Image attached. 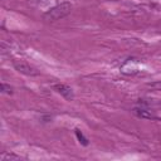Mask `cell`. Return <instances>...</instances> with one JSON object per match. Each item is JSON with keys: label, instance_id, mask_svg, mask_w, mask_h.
Listing matches in <instances>:
<instances>
[{"label": "cell", "instance_id": "1", "mask_svg": "<svg viewBox=\"0 0 161 161\" xmlns=\"http://www.w3.org/2000/svg\"><path fill=\"white\" fill-rule=\"evenodd\" d=\"M70 10H72V4L68 1H64V3L55 5L54 8L48 10L47 13H44L43 18L47 21H55V20H59V19L67 16L70 13Z\"/></svg>", "mask_w": 161, "mask_h": 161}, {"label": "cell", "instance_id": "2", "mask_svg": "<svg viewBox=\"0 0 161 161\" xmlns=\"http://www.w3.org/2000/svg\"><path fill=\"white\" fill-rule=\"evenodd\" d=\"M13 65H14V68H15L19 73H21V74H24V75L35 77V75L39 74L35 68H33L31 65H29L28 63H24V62H16V60H15V62L13 63Z\"/></svg>", "mask_w": 161, "mask_h": 161}, {"label": "cell", "instance_id": "3", "mask_svg": "<svg viewBox=\"0 0 161 161\" xmlns=\"http://www.w3.org/2000/svg\"><path fill=\"white\" fill-rule=\"evenodd\" d=\"M53 89H54L57 93H59L63 98H65L67 101H72V99L74 98L73 89H72L69 86H67V84H62V83L54 84V86H53Z\"/></svg>", "mask_w": 161, "mask_h": 161}, {"label": "cell", "instance_id": "4", "mask_svg": "<svg viewBox=\"0 0 161 161\" xmlns=\"http://www.w3.org/2000/svg\"><path fill=\"white\" fill-rule=\"evenodd\" d=\"M74 132H75V136H77V138H78L79 143H80V145H83V146H88L89 141H88V138L83 135V132H82L79 128H75V130H74Z\"/></svg>", "mask_w": 161, "mask_h": 161}, {"label": "cell", "instance_id": "5", "mask_svg": "<svg viewBox=\"0 0 161 161\" xmlns=\"http://www.w3.org/2000/svg\"><path fill=\"white\" fill-rule=\"evenodd\" d=\"M133 113L136 114V116H138V117H141V118H155V116H152L150 112H147L146 109H140V108H135L133 109Z\"/></svg>", "mask_w": 161, "mask_h": 161}, {"label": "cell", "instance_id": "6", "mask_svg": "<svg viewBox=\"0 0 161 161\" xmlns=\"http://www.w3.org/2000/svg\"><path fill=\"white\" fill-rule=\"evenodd\" d=\"M10 160L18 161V160H21V158L19 156H16V155H13V153H4L1 156V161H10Z\"/></svg>", "mask_w": 161, "mask_h": 161}, {"label": "cell", "instance_id": "7", "mask_svg": "<svg viewBox=\"0 0 161 161\" xmlns=\"http://www.w3.org/2000/svg\"><path fill=\"white\" fill-rule=\"evenodd\" d=\"M1 92L6 93V94H11L13 93V88L6 83H1Z\"/></svg>", "mask_w": 161, "mask_h": 161}, {"label": "cell", "instance_id": "8", "mask_svg": "<svg viewBox=\"0 0 161 161\" xmlns=\"http://www.w3.org/2000/svg\"><path fill=\"white\" fill-rule=\"evenodd\" d=\"M151 88H157V89H161V82H156V83H151L148 84Z\"/></svg>", "mask_w": 161, "mask_h": 161}]
</instances>
